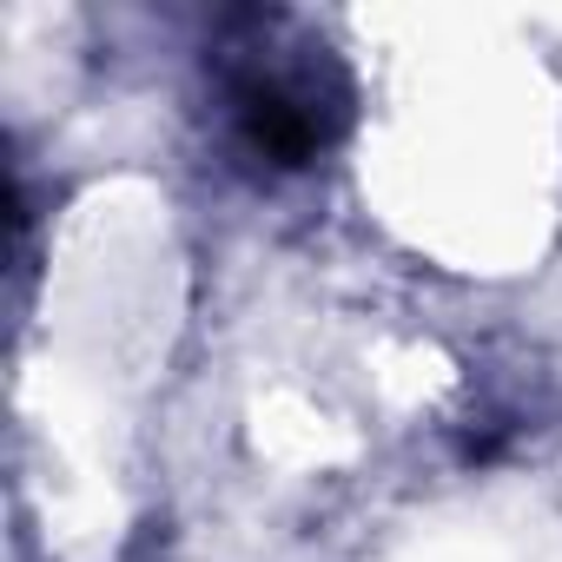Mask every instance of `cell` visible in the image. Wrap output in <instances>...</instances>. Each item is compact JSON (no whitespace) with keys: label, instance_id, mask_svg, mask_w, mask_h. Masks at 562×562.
Here are the masks:
<instances>
[{"label":"cell","instance_id":"cell-1","mask_svg":"<svg viewBox=\"0 0 562 562\" xmlns=\"http://www.w3.org/2000/svg\"><path fill=\"white\" fill-rule=\"evenodd\" d=\"M205 74L232 153L258 172L318 166L358 113L351 67L318 27L292 14H232L205 54Z\"/></svg>","mask_w":562,"mask_h":562}]
</instances>
